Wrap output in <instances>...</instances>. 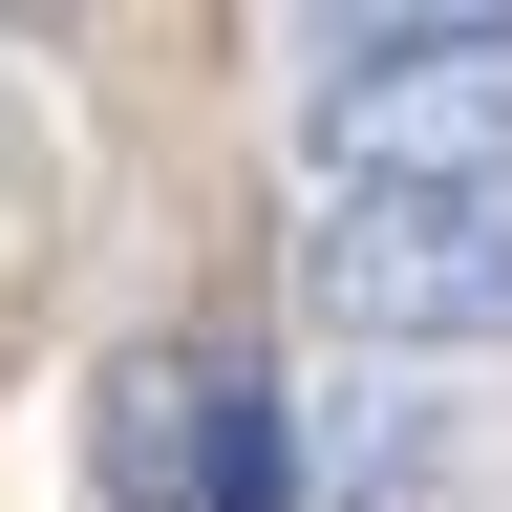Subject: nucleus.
I'll return each mask as SVG.
<instances>
[{
    "label": "nucleus",
    "mask_w": 512,
    "mask_h": 512,
    "mask_svg": "<svg viewBox=\"0 0 512 512\" xmlns=\"http://www.w3.org/2000/svg\"><path fill=\"white\" fill-rule=\"evenodd\" d=\"M0 22H43V0H0Z\"/></svg>",
    "instance_id": "6"
},
{
    "label": "nucleus",
    "mask_w": 512,
    "mask_h": 512,
    "mask_svg": "<svg viewBox=\"0 0 512 512\" xmlns=\"http://www.w3.org/2000/svg\"><path fill=\"white\" fill-rule=\"evenodd\" d=\"M192 448H214V342H128L86 384V470L107 512H192Z\"/></svg>",
    "instance_id": "3"
},
{
    "label": "nucleus",
    "mask_w": 512,
    "mask_h": 512,
    "mask_svg": "<svg viewBox=\"0 0 512 512\" xmlns=\"http://www.w3.org/2000/svg\"><path fill=\"white\" fill-rule=\"evenodd\" d=\"M320 171H512V43H384L299 86Z\"/></svg>",
    "instance_id": "2"
},
{
    "label": "nucleus",
    "mask_w": 512,
    "mask_h": 512,
    "mask_svg": "<svg viewBox=\"0 0 512 512\" xmlns=\"http://www.w3.org/2000/svg\"><path fill=\"white\" fill-rule=\"evenodd\" d=\"M299 278L342 342H512V171H320Z\"/></svg>",
    "instance_id": "1"
},
{
    "label": "nucleus",
    "mask_w": 512,
    "mask_h": 512,
    "mask_svg": "<svg viewBox=\"0 0 512 512\" xmlns=\"http://www.w3.org/2000/svg\"><path fill=\"white\" fill-rule=\"evenodd\" d=\"M299 43H320V64H384V43H512V0H320Z\"/></svg>",
    "instance_id": "5"
},
{
    "label": "nucleus",
    "mask_w": 512,
    "mask_h": 512,
    "mask_svg": "<svg viewBox=\"0 0 512 512\" xmlns=\"http://www.w3.org/2000/svg\"><path fill=\"white\" fill-rule=\"evenodd\" d=\"M192 512H299V427H278V384H256L214 342V448H192Z\"/></svg>",
    "instance_id": "4"
}]
</instances>
